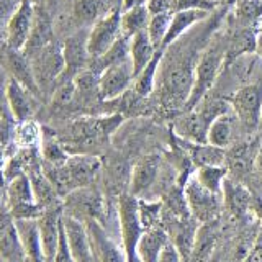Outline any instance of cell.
Here are the masks:
<instances>
[{
	"label": "cell",
	"instance_id": "cell-1",
	"mask_svg": "<svg viewBox=\"0 0 262 262\" xmlns=\"http://www.w3.org/2000/svg\"><path fill=\"white\" fill-rule=\"evenodd\" d=\"M43 172L56 188L57 195L66 199L77 188L90 187L102 170V161L95 154H71L61 166H43Z\"/></svg>",
	"mask_w": 262,
	"mask_h": 262
},
{
	"label": "cell",
	"instance_id": "cell-2",
	"mask_svg": "<svg viewBox=\"0 0 262 262\" xmlns=\"http://www.w3.org/2000/svg\"><path fill=\"white\" fill-rule=\"evenodd\" d=\"M226 57H228V51H226L225 36L211 38L207 41V45L203 46L200 53L199 62H196L193 87L184 112L192 110L205 95H208L211 92L213 87L216 85V80L221 71L226 66Z\"/></svg>",
	"mask_w": 262,
	"mask_h": 262
},
{
	"label": "cell",
	"instance_id": "cell-3",
	"mask_svg": "<svg viewBox=\"0 0 262 262\" xmlns=\"http://www.w3.org/2000/svg\"><path fill=\"white\" fill-rule=\"evenodd\" d=\"M123 123V115L115 113L103 118H80L68 128V139H61L66 149L77 147L74 154H95V147L108 141L113 131Z\"/></svg>",
	"mask_w": 262,
	"mask_h": 262
},
{
	"label": "cell",
	"instance_id": "cell-4",
	"mask_svg": "<svg viewBox=\"0 0 262 262\" xmlns=\"http://www.w3.org/2000/svg\"><path fill=\"white\" fill-rule=\"evenodd\" d=\"M28 59L31 62V69L41 92L53 87L56 89L66 71L62 45L57 41H51V43L39 48L38 51L28 54Z\"/></svg>",
	"mask_w": 262,
	"mask_h": 262
},
{
	"label": "cell",
	"instance_id": "cell-5",
	"mask_svg": "<svg viewBox=\"0 0 262 262\" xmlns=\"http://www.w3.org/2000/svg\"><path fill=\"white\" fill-rule=\"evenodd\" d=\"M229 105L246 135H256L262 120V79L243 85L229 95Z\"/></svg>",
	"mask_w": 262,
	"mask_h": 262
},
{
	"label": "cell",
	"instance_id": "cell-6",
	"mask_svg": "<svg viewBox=\"0 0 262 262\" xmlns=\"http://www.w3.org/2000/svg\"><path fill=\"white\" fill-rule=\"evenodd\" d=\"M5 208L13 220H38L43 208L36 202L28 174H21L7 184Z\"/></svg>",
	"mask_w": 262,
	"mask_h": 262
},
{
	"label": "cell",
	"instance_id": "cell-7",
	"mask_svg": "<svg viewBox=\"0 0 262 262\" xmlns=\"http://www.w3.org/2000/svg\"><path fill=\"white\" fill-rule=\"evenodd\" d=\"M164 159L159 152H149L141 156L129 172L128 193L139 200H151V192L158 187L162 176Z\"/></svg>",
	"mask_w": 262,
	"mask_h": 262
},
{
	"label": "cell",
	"instance_id": "cell-8",
	"mask_svg": "<svg viewBox=\"0 0 262 262\" xmlns=\"http://www.w3.org/2000/svg\"><path fill=\"white\" fill-rule=\"evenodd\" d=\"M62 210L64 215L77 218L80 221H84V223L90 220H95L105 226L103 223V218L106 216L105 200L102 193L95 188V185L77 188V190L69 193L64 199Z\"/></svg>",
	"mask_w": 262,
	"mask_h": 262
},
{
	"label": "cell",
	"instance_id": "cell-9",
	"mask_svg": "<svg viewBox=\"0 0 262 262\" xmlns=\"http://www.w3.org/2000/svg\"><path fill=\"white\" fill-rule=\"evenodd\" d=\"M184 196L187 202V207L190 215L200 221V223H208L218 218L221 205H223V195L213 193L207 188H203L193 174L188 177V180L184 185Z\"/></svg>",
	"mask_w": 262,
	"mask_h": 262
},
{
	"label": "cell",
	"instance_id": "cell-10",
	"mask_svg": "<svg viewBox=\"0 0 262 262\" xmlns=\"http://www.w3.org/2000/svg\"><path fill=\"white\" fill-rule=\"evenodd\" d=\"M121 35V8H115L89 28L87 48L90 57L98 59L103 56Z\"/></svg>",
	"mask_w": 262,
	"mask_h": 262
},
{
	"label": "cell",
	"instance_id": "cell-11",
	"mask_svg": "<svg viewBox=\"0 0 262 262\" xmlns=\"http://www.w3.org/2000/svg\"><path fill=\"white\" fill-rule=\"evenodd\" d=\"M135 82V72L131 61L113 64L105 68L98 76V95L103 102H115L131 89Z\"/></svg>",
	"mask_w": 262,
	"mask_h": 262
},
{
	"label": "cell",
	"instance_id": "cell-12",
	"mask_svg": "<svg viewBox=\"0 0 262 262\" xmlns=\"http://www.w3.org/2000/svg\"><path fill=\"white\" fill-rule=\"evenodd\" d=\"M87 38H89V28H80L66 36L62 43L66 71L61 80L74 79L79 72L87 69L90 62H92V57H90L89 48H87Z\"/></svg>",
	"mask_w": 262,
	"mask_h": 262
},
{
	"label": "cell",
	"instance_id": "cell-13",
	"mask_svg": "<svg viewBox=\"0 0 262 262\" xmlns=\"http://www.w3.org/2000/svg\"><path fill=\"white\" fill-rule=\"evenodd\" d=\"M35 4L30 2V0H23V4L4 30L5 46L16 49V51H23L27 48L33 31V25H35Z\"/></svg>",
	"mask_w": 262,
	"mask_h": 262
},
{
	"label": "cell",
	"instance_id": "cell-14",
	"mask_svg": "<svg viewBox=\"0 0 262 262\" xmlns=\"http://www.w3.org/2000/svg\"><path fill=\"white\" fill-rule=\"evenodd\" d=\"M85 226L89 229L90 241H92V249L97 262H128L126 252L123 249L121 243L108 233L102 223L95 220L85 221Z\"/></svg>",
	"mask_w": 262,
	"mask_h": 262
},
{
	"label": "cell",
	"instance_id": "cell-15",
	"mask_svg": "<svg viewBox=\"0 0 262 262\" xmlns=\"http://www.w3.org/2000/svg\"><path fill=\"white\" fill-rule=\"evenodd\" d=\"M62 215H64L62 205H56V207L43 210V213L36 220L46 262L54 260V254L57 251V246H59V239H61Z\"/></svg>",
	"mask_w": 262,
	"mask_h": 262
},
{
	"label": "cell",
	"instance_id": "cell-16",
	"mask_svg": "<svg viewBox=\"0 0 262 262\" xmlns=\"http://www.w3.org/2000/svg\"><path fill=\"white\" fill-rule=\"evenodd\" d=\"M0 66L10 76V79L20 82L21 85L27 87L36 97L41 94V90L36 84L35 74H33L31 69V62L23 51H16V49L5 46L2 49V53H0Z\"/></svg>",
	"mask_w": 262,
	"mask_h": 262
},
{
	"label": "cell",
	"instance_id": "cell-17",
	"mask_svg": "<svg viewBox=\"0 0 262 262\" xmlns=\"http://www.w3.org/2000/svg\"><path fill=\"white\" fill-rule=\"evenodd\" d=\"M241 135H246L244 129L233 108H229L211 121L207 133V143L211 146L221 147V149H228L236 141H239Z\"/></svg>",
	"mask_w": 262,
	"mask_h": 262
},
{
	"label": "cell",
	"instance_id": "cell-18",
	"mask_svg": "<svg viewBox=\"0 0 262 262\" xmlns=\"http://www.w3.org/2000/svg\"><path fill=\"white\" fill-rule=\"evenodd\" d=\"M66 239H68L71 254L76 262H97L90 241L89 229L84 221L72 218L69 215H62Z\"/></svg>",
	"mask_w": 262,
	"mask_h": 262
},
{
	"label": "cell",
	"instance_id": "cell-19",
	"mask_svg": "<svg viewBox=\"0 0 262 262\" xmlns=\"http://www.w3.org/2000/svg\"><path fill=\"white\" fill-rule=\"evenodd\" d=\"M0 256L5 262H27L16 223L7 208L0 211Z\"/></svg>",
	"mask_w": 262,
	"mask_h": 262
},
{
	"label": "cell",
	"instance_id": "cell-20",
	"mask_svg": "<svg viewBox=\"0 0 262 262\" xmlns=\"http://www.w3.org/2000/svg\"><path fill=\"white\" fill-rule=\"evenodd\" d=\"M210 18V12L205 8H180V10L172 13L170 25L167 30L166 39H164L162 49H167L170 45H174L177 39L187 35L192 28L202 21H207Z\"/></svg>",
	"mask_w": 262,
	"mask_h": 262
},
{
	"label": "cell",
	"instance_id": "cell-21",
	"mask_svg": "<svg viewBox=\"0 0 262 262\" xmlns=\"http://www.w3.org/2000/svg\"><path fill=\"white\" fill-rule=\"evenodd\" d=\"M7 98L13 118L16 123L33 120V115L36 112V95L21 85L20 82L8 79L7 82Z\"/></svg>",
	"mask_w": 262,
	"mask_h": 262
},
{
	"label": "cell",
	"instance_id": "cell-22",
	"mask_svg": "<svg viewBox=\"0 0 262 262\" xmlns=\"http://www.w3.org/2000/svg\"><path fill=\"white\" fill-rule=\"evenodd\" d=\"M252 190L237 180L226 177L223 184V205L234 216H243L251 210Z\"/></svg>",
	"mask_w": 262,
	"mask_h": 262
},
{
	"label": "cell",
	"instance_id": "cell-23",
	"mask_svg": "<svg viewBox=\"0 0 262 262\" xmlns=\"http://www.w3.org/2000/svg\"><path fill=\"white\" fill-rule=\"evenodd\" d=\"M169 241V234L162 225L146 229L136 246V252L141 262H159L161 254Z\"/></svg>",
	"mask_w": 262,
	"mask_h": 262
},
{
	"label": "cell",
	"instance_id": "cell-24",
	"mask_svg": "<svg viewBox=\"0 0 262 262\" xmlns=\"http://www.w3.org/2000/svg\"><path fill=\"white\" fill-rule=\"evenodd\" d=\"M158 53V48L154 46L152 39L147 35V30L131 36L129 39V61L133 66L135 79L143 72V69L152 61V57Z\"/></svg>",
	"mask_w": 262,
	"mask_h": 262
},
{
	"label": "cell",
	"instance_id": "cell-25",
	"mask_svg": "<svg viewBox=\"0 0 262 262\" xmlns=\"http://www.w3.org/2000/svg\"><path fill=\"white\" fill-rule=\"evenodd\" d=\"M7 72L0 66V146L7 147L13 141V133L16 126V120L13 118L10 105L7 98Z\"/></svg>",
	"mask_w": 262,
	"mask_h": 262
},
{
	"label": "cell",
	"instance_id": "cell-26",
	"mask_svg": "<svg viewBox=\"0 0 262 262\" xmlns=\"http://www.w3.org/2000/svg\"><path fill=\"white\" fill-rule=\"evenodd\" d=\"M45 131L35 120L16 123L12 144L18 151H39Z\"/></svg>",
	"mask_w": 262,
	"mask_h": 262
},
{
	"label": "cell",
	"instance_id": "cell-27",
	"mask_svg": "<svg viewBox=\"0 0 262 262\" xmlns=\"http://www.w3.org/2000/svg\"><path fill=\"white\" fill-rule=\"evenodd\" d=\"M151 20V13L147 10V5H136L121 10V33L131 38L138 33L146 31Z\"/></svg>",
	"mask_w": 262,
	"mask_h": 262
},
{
	"label": "cell",
	"instance_id": "cell-28",
	"mask_svg": "<svg viewBox=\"0 0 262 262\" xmlns=\"http://www.w3.org/2000/svg\"><path fill=\"white\" fill-rule=\"evenodd\" d=\"M193 177L203 188L213 193L223 195V184L228 177V169L226 166H205L195 169Z\"/></svg>",
	"mask_w": 262,
	"mask_h": 262
},
{
	"label": "cell",
	"instance_id": "cell-29",
	"mask_svg": "<svg viewBox=\"0 0 262 262\" xmlns=\"http://www.w3.org/2000/svg\"><path fill=\"white\" fill-rule=\"evenodd\" d=\"M234 18L237 27L252 30L262 20V0H237Z\"/></svg>",
	"mask_w": 262,
	"mask_h": 262
},
{
	"label": "cell",
	"instance_id": "cell-30",
	"mask_svg": "<svg viewBox=\"0 0 262 262\" xmlns=\"http://www.w3.org/2000/svg\"><path fill=\"white\" fill-rule=\"evenodd\" d=\"M139 220L146 229H151L154 226L162 225V202H151V200H139Z\"/></svg>",
	"mask_w": 262,
	"mask_h": 262
},
{
	"label": "cell",
	"instance_id": "cell-31",
	"mask_svg": "<svg viewBox=\"0 0 262 262\" xmlns=\"http://www.w3.org/2000/svg\"><path fill=\"white\" fill-rule=\"evenodd\" d=\"M172 13H161V15H151L149 25H147V35L152 39L154 46L162 49L164 39H166L169 25H170Z\"/></svg>",
	"mask_w": 262,
	"mask_h": 262
},
{
	"label": "cell",
	"instance_id": "cell-32",
	"mask_svg": "<svg viewBox=\"0 0 262 262\" xmlns=\"http://www.w3.org/2000/svg\"><path fill=\"white\" fill-rule=\"evenodd\" d=\"M21 4L23 0H0V30H5Z\"/></svg>",
	"mask_w": 262,
	"mask_h": 262
},
{
	"label": "cell",
	"instance_id": "cell-33",
	"mask_svg": "<svg viewBox=\"0 0 262 262\" xmlns=\"http://www.w3.org/2000/svg\"><path fill=\"white\" fill-rule=\"evenodd\" d=\"M146 5L151 15L177 12V0H149Z\"/></svg>",
	"mask_w": 262,
	"mask_h": 262
},
{
	"label": "cell",
	"instance_id": "cell-34",
	"mask_svg": "<svg viewBox=\"0 0 262 262\" xmlns=\"http://www.w3.org/2000/svg\"><path fill=\"white\" fill-rule=\"evenodd\" d=\"M53 262H76L71 254L68 239H66V231H64V223H62V229H61V239H59V246H57V251L54 254V260Z\"/></svg>",
	"mask_w": 262,
	"mask_h": 262
},
{
	"label": "cell",
	"instance_id": "cell-35",
	"mask_svg": "<svg viewBox=\"0 0 262 262\" xmlns=\"http://www.w3.org/2000/svg\"><path fill=\"white\" fill-rule=\"evenodd\" d=\"M252 188L251 190L262 192V144L256 154V161H254V170H252Z\"/></svg>",
	"mask_w": 262,
	"mask_h": 262
},
{
	"label": "cell",
	"instance_id": "cell-36",
	"mask_svg": "<svg viewBox=\"0 0 262 262\" xmlns=\"http://www.w3.org/2000/svg\"><path fill=\"white\" fill-rule=\"evenodd\" d=\"M243 262H262V231H259V234L254 237L251 249L246 254Z\"/></svg>",
	"mask_w": 262,
	"mask_h": 262
},
{
	"label": "cell",
	"instance_id": "cell-37",
	"mask_svg": "<svg viewBox=\"0 0 262 262\" xmlns=\"http://www.w3.org/2000/svg\"><path fill=\"white\" fill-rule=\"evenodd\" d=\"M159 262H184V257H182V254L179 252V249L176 248V246L169 241V244L164 248V251L161 254Z\"/></svg>",
	"mask_w": 262,
	"mask_h": 262
},
{
	"label": "cell",
	"instance_id": "cell-38",
	"mask_svg": "<svg viewBox=\"0 0 262 262\" xmlns=\"http://www.w3.org/2000/svg\"><path fill=\"white\" fill-rule=\"evenodd\" d=\"M251 211L256 215V218L262 225V192L252 190V202H251Z\"/></svg>",
	"mask_w": 262,
	"mask_h": 262
},
{
	"label": "cell",
	"instance_id": "cell-39",
	"mask_svg": "<svg viewBox=\"0 0 262 262\" xmlns=\"http://www.w3.org/2000/svg\"><path fill=\"white\" fill-rule=\"evenodd\" d=\"M7 156H5V147L0 146V185L4 184V172H5V166H7Z\"/></svg>",
	"mask_w": 262,
	"mask_h": 262
},
{
	"label": "cell",
	"instance_id": "cell-40",
	"mask_svg": "<svg viewBox=\"0 0 262 262\" xmlns=\"http://www.w3.org/2000/svg\"><path fill=\"white\" fill-rule=\"evenodd\" d=\"M149 0H121V10H126V8L136 7V5H146Z\"/></svg>",
	"mask_w": 262,
	"mask_h": 262
},
{
	"label": "cell",
	"instance_id": "cell-41",
	"mask_svg": "<svg viewBox=\"0 0 262 262\" xmlns=\"http://www.w3.org/2000/svg\"><path fill=\"white\" fill-rule=\"evenodd\" d=\"M256 53L262 57V31L257 35L256 38Z\"/></svg>",
	"mask_w": 262,
	"mask_h": 262
},
{
	"label": "cell",
	"instance_id": "cell-42",
	"mask_svg": "<svg viewBox=\"0 0 262 262\" xmlns=\"http://www.w3.org/2000/svg\"><path fill=\"white\" fill-rule=\"evenodd\" d=\"M5 208V192L2 190V185H0V211Z\"/></svg>",
	"mask_w": 262,
	"mask_h": 262
},
{
	"label": "cell",
	"instance_id": "cell-43",
	"mask_svg": "<svg viewBox=\"0 0 262 262\" xmlns=\"http://www.w3.org/2000/svg\"><path fill=\"white\" fill-rule=\"evenodd\" d=\"M30 2H33V4H39L41 0H30Z\"/></svg>",
	"mask_w": 262,
	"mask_h": 262
},
{
	"label": "cell",
	"instance_id": "cell-44",
	"mask_svg": "<svg viewBox=\"0 0 262 262\" xmlns=\"http://www.w3.org/2000/svg\"><path fill=\"white\" fill-rule=\"evenodd\" d=\"M0 262H5V260H4V259H2V256H0Z\"/></svg>",
	"mask_w": 262,
	"mask_h": 262
},
{
	"label": "cell",
	"instance_id": "cell-45",
	"mask_svg": "<svg viewBox=\"0 0 262 262\" xmlns=\"http://www.w3.org/2000/svg\"><path fill=\"white\" fill-rule=\"evenodd\" d=\"M260 129H262V120H260Z\"/></svg>",
	"mask_w": 262,
	"mask_h": 262
}]
</instances>
